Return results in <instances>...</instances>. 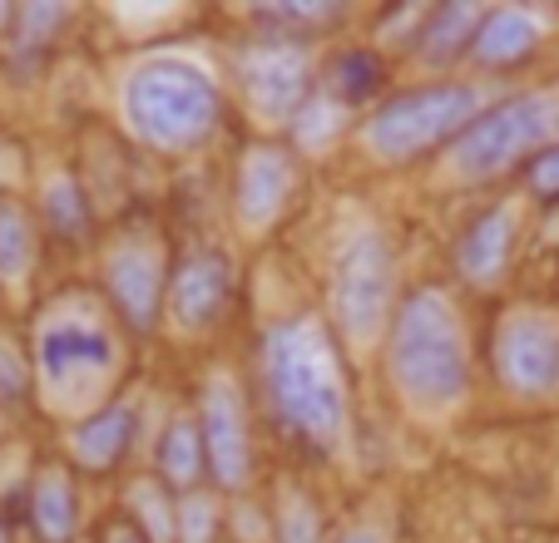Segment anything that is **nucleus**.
Masks as SVG:
<instances>
[{"instance_id":"nucleus-32","label":"nucleus","mask_w":559,"mask_h":543,"mask_svg":"<svg viewBox=\"0 0 559 543\" xmlns=\"http://www.w3.org/2000/svg\"><path fill=\"white\" fill-rule=\"evenodd\" d=\"M337 543H386V539H381L377 529H347V533H342Z\"/></svg>"},{"instance_id":"nucleus-5","label":"nucleus","mask_w":559,"mask_h":543,"mask_svg":"<svg viewBox=\"0 0 559 543\" xmlns=\"http://www.w3.org/2000/svg\"><path fill=\"white\" fill-rule=\"evenodd\" d=\"M490 109L486 84H421L386 99L361 129V148L377 164H406L436 144H455Z\"/></svg>"},{"instance_id":"nucleus-26","label":"nucleus","mask_w":559,"mask_h":543,"mask_svg":"<svg viewBox=\"0 0 559 543\" xmlns=\"http://www.w3.org/2000/svg\"><path fill=\"white\" fill-rule=\"evenodd\" d=\"M277 543H322L317 504L302 490H283V499H277Z\"/></svg>"},{"instance_id":"nucleus-31","label":"nucleus","mask_w":559,"mask_h":543,"mask_svg":"<svg viewBox=\"0 0 559 543\" xmlns=\"http://www.w3.org/2000/svg\"><path fill=\"white\" fill-rule=\"evenodd\" d=\"M15 178V148L11 144H0V189Z\"/></svg>"},{"instance_id":"nucleus-20","label":"nucleus","mask_w":559,"mask_h":543,"mask_svg":"<svg viewBox=\"0 0 559 543\" xmlns=\"http://www.w3.org/2000/svg\"><path fill=\"white\" fill-rule=\"evenodd\" d=\"M203 474H209V449H203L199 415H174L158 439V480L179 494H193Z\"/></svg>"},{"instance_id":"nucleus-29","label":"nucleus","mask_w":559,"mask_h":543,"mask_svg":"<svg viewBox=\"0 0 559 543\" xmlns=\"http://www.w3.org/2000/svg\"><path fill=\"white\" fill-rule=\"evenodd\" d=\"M530 189H535V193H549V198L559 193V144L545 148V154L530 164Z\"/></svg>"},{"instance_id":"nucleus-2","label":"nucleus","mask_w":559,"mask_h":543,"mask_svg":"<svg viewBox=\"0 0 559 543\" xmlns=\"http://www.w3.org/2000/svg\"><path fill=\"white\" fill-rule=\"evenodd\" d=\"M109 312L115 306L90 292H64L35 316V390L60 415L85 420L115 400V386L124 376V336Z\"/></svg>"},{"instance_id":"nucleus-25","label":"nucleus","mask_w":559,"mask_h":543,"mask_svg":"<svg viewBox=\"0 0 559 543\" xmlns=\"http://www.w3.org/2000/svg\"><path fill=\"white\" fill-rule=\"evenodd\" d=\"M258 21H267L277 35H267V40H293L302 31H322V25L342 21V5H263L258 11Z\"/></svg>"},{"instance_id":"nucleus-34","label":"nucleus","mask_w":559,"mask_h":543,"mask_svg":"<svg viewBox=\"0 0 559 543\" xmlns=\"http://www.w3.org/2000/svg\"><path fill=\"white\" fill-rule=\"evenodd\" d=\"M0 543H11V539H5V529H0Z\"/></svg>"},{"instance_id":"nucleus-1","label":"nucleus","mask_w":559,"mask_h":543,"mask_svg":"<svg viewBox=\"0 0 559 543\" xmlns=\"http://www.w3.org/2000/svg\"><path fill=\"white\" fill-rule=\"evenodd\" d=\"M258 371H263V400L277 425H287L317 455H337L347 445V376H342L332 331L317 316L277 322L258 346Z\"/></svg>"},{"instance_id":"nucleus-23","label":"nucleus","mask_w":559,"mask_h":543,"mask_svg":"<svg viewBox=\"0 0 559 543\" xmlns=\"http://www.w3.org/2000/svg\"><path fill=\"white\" fill-rule=\"evenodd\" d=\"M40 213H45V222H50L55 232H64V238L85 232V193H80V183H74L70 173H55L50 183H45Z\"/></svg>"},{"instance_id":"nucleus-7","label":"nucleus","mask_w":559,"mask_h":543,"mask_svg":"<svg viewBox=\"0 0 559 543\" xmlns=\"http://www.w3.org/2000/svg\"><path fill=\"white\" fill-rule=\"evenodd\" d=\"M559 144V95L535 89V95H515L506 105H490L461 138L451 144V173L461 183H486L515 168L520 158L535 164L545 148Z\"/></svg>"},{"instance_id":"nucleus-14","label":"nucleus","mask_w":559,"mask_h":543,"mask_svg":"<svg viewBox=\"0 0 559 543\" xmlns=\"http://www.w3.org/2000/svg\"><path fill=\"white\" fill-rule=\"evenodd\" d=\"M515 238H520V208L515 203H496V208L480 213V218L465 228V238L455 242V272H461L471 287H480V292L500 287V277H506V267H510V252H515Z\"/></svg>"},{"instance_id":"nucleus-8","label":"nucleus","mask_w":559,"mask_h":543,"mask_svg":"<svg viewBox=\"0 0 559 543\" xmlns=\"http://www.w3.org/2000/svg\"><path fill=\"white\" fill-rule=\"evenodd\" d=\"M496 376L520 400L559 396V312L545 306H510L496 326Z\"/></svg>"},{"instance_id":"nucleus-28","label":"nucleus","mask_w":559,"mask_h":543,"mask_svg":"<svg viewBox=\"0 0 559 543\" xmlns=\"http://www.w3.org/2000/svg\"><path fill=\"white\" fill-rule=\"evenodd\" d=\"M31 386H35L31 355H25L11 336H0V400H21Z\"/></svg>"},{"instance_id":"nucleus-22","label":"nucleus","mask_w":559,"mask_h":543,"mask_svg":"<svg viewBox=\"0 0 559 543\" xmlns=\"http://www.w3.org/2000/svg\"><path fill=\"white\" fill-rule=\"evenodd\" d=\"M342 129H347V105H342L332 89H317V95L302 105V114L293 119V134L302 148H328Z\"/></svg>"},{"instance_id":"nucleus-3","label":"nucleus","mask_w":559,"mask_h":543,"mask_svg":"<svg viewBox=\"0 0 559 543\" xmlns=\"http://www.w3.org/2000/svg\"><path fill=\"white\" fill-rule=\"evenodd\" d=\"M386 381L421 420H441L471 390V341L461 306L441 287H416L386 331Z\"/></svg>"},{"instance_id":"nucleus-12","label":"nucleus","mask_w":559,"mask_h":543,"mask_svg":"<svg viewBox=\"0 0 559 543\" xmlns=\"http://www.w3.org/2000/svg\"><path fill=\"white\" fill-rule=\"evenodd\" d=\"M297 193V164L287 148L277 144H253L243 158H238V178H233V218L238 228L263 238L283 208Z\"/></svg>"},{"instance_id":"nucleus-9","label":"nucleus","mask_w":559,"mask_h":543,"mask_svg":"<svg viewBox=\"0 0 559 543\" xmlns=\"http://www.w3.org/2000/svg\"><path fill=\"white\" fill-rule=\"evenodd\" d=\"M99 277H105V297L124 326L148 331L158 322V306L169 302V257H164V242L158 232H119L115 242L99 257Z\"/></svg>"},{"instance_id":"nucleus-30","label":"nucleus","mask_w":559,"mask_h":543,"mask_svg":"<svg viewBox=\"0 0 559 543\" xmlns=\"http://www.w3.org/2000/svg\"><path fill=\"white\" fill-rule=\"evenodd\" d=\"M99 543H148V539L134 529V519H115V523L105 529V539H99Z\"/></svg>"},{"instance_id":"nucleus-15","label":"nucleus","mask_w":559,"mask_h":543,"mask_svg":"<svg viewBox=\"0 0 559 543\" xmlns=\"http://www.w3.org/2000/svg\"><path fill=\"white\" fill-rule=\"evenodd\" d=\"M535 50H539V15L525 11V5H500V11H486L465 60L475 70H510V64L530 60Z\"/></svg>"},{"instance_id":"nucleus-10","label":"nucleus","mask_w":559,"mask_h":543,"mask_svg":"<svg viewBox=\"0 0 559 543\" xmlns=\"http://www.w3.org/2000/svg\"><path fill=\"white\" fill-rule=\"evenodd\" d=\"M238 89L258 124H293L312 99V55L307 45L267 40L238 55Z\"/></svg>"},{"instance_id":"nucleus-13","label":"nucleus","mask_w":559,"mask_h":543,"mask_svg":"<svg viewBox=\"0 0 559 543\" xmlns=\"http://www.w3.org/2000/svg\"><path fill=\"white\" fill-rule=\"evenodd\" d=\"M233 292V267L223 252H189V257L174 267L169 277V322L174 331L193 336V331H209L213 322L223 316Z\"/></svg>"},{"instance_id":"nucleus-6","label":"nucleus","mask_w":559,"mask_h":543,"mask_svg":"<svg viewBox=\"0 0 559 543\" xmlns=\"http://www.w3.org/2000/svg\"><path fill=\"white\" fill-rule=\"evenodd\" d=\"M391 302H396V257L391 242L377 228H357L337 242L328 272V306L332 326L342 331V341L371 351L381 336L391 331Z\"/></svg>"},{"instance_id":"nucleus-33","label":"nucleus","mask_w":559,"mask_h":543,"mask_svg":"<svg viewBox=\"0 0 559 543\" xmlns=\"http://www.w3.org/2000/svg\"><path fill=\"white\" fill-rule=\"evenodd\" d=\"M15 25V5H0V35H11Z\"/></svg>"},{"instance_id":"nucleus-4","label":"nucleus","mask_w":559,"mask_h":543,"mask_svg":"<svg viewBox=\"0 0 559 543\" xmlns=\"http://www.w3.org/2000/svg\"><path fill=\"white\" fill-rule=\"evenodd\" d=\"M124 129L154 154H189L218 129L223 95L209 64L189 55H148L119 84Z\"/></svg>"},{"instance_id":"nucleus-21","label":"nucleus","mask_w":559,"mask_h":543,"mask_svg":"<svg viewBox=\"0 0 559 543\" xmlns=\"http://www.w3.org/2000/svg\"><path fill=\"white\" fill-rule=\"evenodd\" d=\"M129 519L148 543L179 539V499H169L164 480H134L129 484Z\"/></svg>"},{"instance_id":"nucleus-24","label":"nucleus","mask_w":559,"mask_h":543,"mask_svg":"<svg viewBox=\"0 0 559 543\" xmlns=\"http://www.w3.org/2000/svg\"><path fill=\"white\" fill-rule=\"evenodd\" d=\"M70 21V5H55V0H40V5H21L11 25V40L21 55H35L55 40V31Z\"/></svg>"},{"instance_id":"nucleus-16","label":"nucleus","mask_w":559,"mask_h":543,"mask_svg":"<svg viewBox=\"0 0 559 543\" xmlns=\"http://www.w3.org/2000/svg\"><path fill=\"white\" fill-rule=\"evenodd\" d=\"M129 439H134V406L129 400H109L105 410L70 425V460L90 474H105L124 460Z\"/></svg>"},{"instance_id":"nucleus-27","label":"nucleus","mask_w":559,"mask_h":543,"mask_svg":"<svg viewBox=\"0 0 559 543\" xmlns=\"http://www.w3.org/2000/svg\"><path fill=\"white\" fill-rule=\"evenodd\" d=\"M218 499L209 490H193L179 499V539L174 543H218Z\"/></svg>"},{"instance_id":"nucleus-11","label":"nucleus","mask_w":559,"mask_h":543,"mask_svg":"<svg viewBox=\"0 0 559 543\" xmlns=\"http://www.w3.org/2000/svg\"><path fill=\"white\" fill-rule=\"evenodd\" d=\"M199 425H203V449H209V474L223 490H243L248 474H253V439H248L243 390H238V381L228 371H213L203 381Z\"/></svg>"},{"instance_id":"nucleus-18","label":"nucleus","mask_w":559,"mask_h":543,"mask_svg":"<svg viewBox=\"0 0 559 543\" xmlns=\"http://www.w3.org/2000/svg\"><path fill=\"white\" fill-rule=\"evenodd\" d=\"M31 529L40 543H70L80 529V499L64 464H40L31 480Z\"/></svg>"},{"instance_id":"nucleus-17","label":"nucleus","mask_w":559,"mask_h":543,"mask_svg":"<svg viewBox=\"0 0 559 543\" xmlns=\"http://www.w3.org/2000/svg\"><path fill=\"white\" fill-rule=\"evenodd\" d=\"M480 21H486V5H471V0H455V5H436L431 15H426L421 35H416V60L426 64V70H441V64L461 60V55H471L475 45V31H480Z\"/></svg>"},{"instance_id":"nucleus-19","label":"nucleus","mask_w":559,"mask_h":543,"mask_svg":"<svg viewBox=\"0 0 559 543\" xmlns=\"http://www.w3.org/2000/svg\"><path fill=\"white\" fill-rule=\"evenodd\" d=\"M35 257H40V228L35 213L15 193H0V287L21 292L31 282Z\"/></svg>"}]
</instances>
